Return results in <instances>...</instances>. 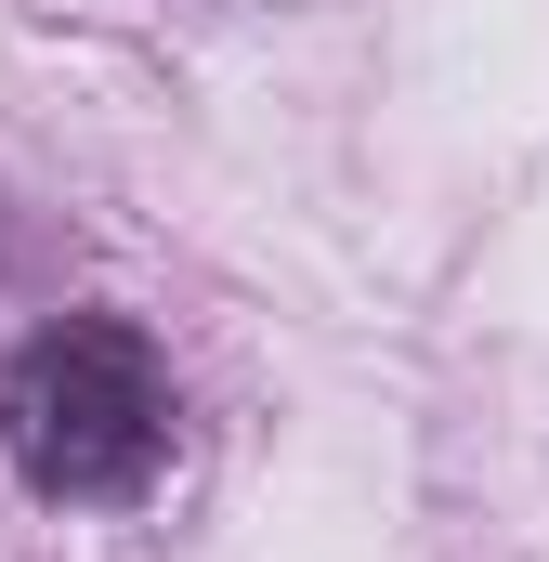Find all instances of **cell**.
I'll list each match as a JSON object with an SVG mask.
<instances>
[{"label": "cell", "instance_id": "1", "mask_svg": "<svg viewBox=\"0 0 549 562\" xmlns=\"http://www.w3.org/2000/svg\"><path fill=\"white\" fill-rule=\"evenodd\" d=\"M0 445L53 510H132L183 445V393L132 314H53L0 367Z\"/></svg>", "mask_w": 549, "mask_h": 562}]
</instances>
